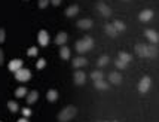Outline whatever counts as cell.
I'll use <instances>...</instances> for the list:
<instances>
[{
  "mask_svg": "<svg viewBox=\"0 0 159 122\" xmlns=\"http://www.w3.org/2000/svg\"><path fill=\"white\" fill-rule=\"evenodd\" d=\"M76 113H77V109L75 107V106H67V107H64L61 112L58 113V121L60 122H69L76 116Z\"/></svg>",
  "mask_w": 159,
  "mask_h": 122,
  "instance_id": "cell-1",
  "label": "cell"
},
{
  "mask_svg": "<svg viewBox=\"0 0 159 122\" xmlns=\"http://www.w3.org/2000/svg\"><path fill=\"white\" fill-rule=\"evenodd\" d=\"M92 46H94V40L91 39L89 36H86V37H83L82 40L76 42V51L79 52V54H83V52H86V51L92 49Z\"/></svg>",
  "mask_w": 159,
  "mask_h": 122,
  "instance_id": "cell-2",
  "label": "cell"
},
{
  "mask_svg": "<svg viewBox=\"0 0 159 122\" xmlns=\"http://www.w3.org/2000/svg\"><path fill=\"white\" fill-rule=\"evenodd\" d=\"M15 77H16V81H20V82H27V81H30L31 73H30L28 68H20V70L15 73Z\"/></svg>",
  "mask_w": 159,
  "mask_h": 122,
  "instance_id": "cell-3",
  "label": "cell"
},
{
  "mask_svg": "<svg viewBox=\"0 0 159 122\" xmlns=\"http://www.w3.org/2000/svg\"><path fill=\"white\" fill-rule=\"evenodd\" d=\"M150 85H152L150 77H149V76H144V77L140 81V83H139V91L141 92V94H144V92H147V91H149Z\"/></svg>",
  "mask_w": 159,
  "mask_h": 122,
  "instance_id": "cell-4",
  "label": "cell"
},
{
  "mask_svg": "<svg viewBox=\"0 0 159 122\" xmlns=\"http://www.w3.org/2000/svg\"><path fill=\"white\" fill-rule=\"evenodd\" d=\"M135 52L139 57H149V45H144V43H139V45H135Z\"/></svg>",
  "mask_w": 159,
  "mask_h": 122,
  "instance_id": "cell-5",
  "label": "cell"
},
{
  "mask_svg": "<svg viewBox=\"0 0 159 122\" xmlns=\"http://www.w3.org/2000/svg\"><path fill=\"white\" fill-rule=\"evenodd\" d=\"M37 40H39V43H40L42 46H48L49 34L46 33L45 30H40V31H39V34H37Z\"/></svg>",
  "mask_w": 159,
  "mask_h": 122,
  "instance_id": "cell-6",
  "label": "cell"
},
{
  "mask_svg": "<svg viewBox=\"0 0 159 122\" xmlns=\"http://www.w3.org/2000/svg\"><path fill=\"white\" fill-rule=\"evenodd\" d=\"M20 68H22V60H18V58H15V60H12L11 63H9V70L11 72H14V73H16Z\"/></svg>",
  "mask_w": 159,
  "mask_h": 122,
  "instance_id": "cell-7",
  "label": "cell"
},
{
  "mask_svg": "<svg viewBox=\"0 0 159 122\" xmlns=\"http://www.w3.org/2000/svg\"><path fill=\"white\" fill-rule=\"evenodd\" d=\"M139 18H140V21H143V22L150 21L153 18V11H150V9H144L143 12H140Z\"/></svg>",
  "mask_w": 159,
  "mask_h": 122,
  "instance_id": "cell-8",
  "label": "cell"
},
{
  "mask_svg": "<svg viewBox=\"0 0 159 122\" xmlns=\"http://www.w3.org/2000/svg\"><path fill=\"white\" fill-rule=\"evenodd\" d=\"M73 77H75V83H76V85H83L85 81H86V75L83 73L82 70H77Z\"/></svg>",
  "mask_w": 159,
  "mask_h": 122,
  "instance_id": "cell-9",
  "label": "cell"
},
{
  "mask_svg": "<svg viewBox=\"0 0 159 122\" xmlns=\"http://www.w3.org/2000/svg\"><path fill=\"white\" fill-rule=\"evenodd\" d=\"M97 9L100 11V14L103 15V16H106V18L111 15V9L107 6V5H104V3H98V5H97Z\"/></svg>",
  "mask_w": 159,
  "mask_h": 122,
  "instance_id": "cell-10",
  "label": "cell"
},
{
  "mask_svg": "<svg viewBox=\"0 0 159 122\" xmlns=\"http://www.w3.org/2000/svg\"><path fill=\"white\" fill-rule=\"evenodd\" d=\"M146 37L152 42L153 45H155V43H158V40H159V34L156 33L155 30H146Z\"/></svg>",
  "mask_w": 159,
  "mask_h": 122,
  "instance_id": "cell-11",
  "label": "cell"
},
{
  "mask_svg": "<svg viewBox=\"0 0 159 122\" xmlns=\"http://www.w3.org/2000/svg\"><path fill=\"white\" fill-rule=\"evenodd\" d=\"M109 81H110L111 83H115V85H119V83L122 82V76H120V73H118V72H111L110 75H109Z\"/></svg>",
  "mask_w": 159,
  "mask_h": 122,
  "instance_id": "cell-12",
  "label": "cell"
},
{
  "mask_svg": "<svg viewBox=\"0 0 159 122\" xmlns=\"http://www.w3.org/2000/svg\"><path fill=\"white\" fill-rule=\"evenodd\" d=\"M77 27H79V28H83V30H86V28H91V27H92V21L88 20V18L79 20V21H77Z\"/></svg>",
  "mask_w": 159,
  "mask_h": 122,
  "instance_id": "cell-13",
  "label": "cell"
},
{
  "mask_svg": "<svg viewBox=\"0 0 159 122\" xmlns=\"http://www.w3.org/2000/svg\"><path fill=\"white\" fill-rule=\"evenodd\" d=\"M104 30H106V33L109 34L110 37H116V36H118V33H119L118 30L115 28V26H113V24H106Z\"/></svg>",
  "mask_w": 159,
  "mask_h": 122,
  "instance_id": "cell-14",
  "label": "cell"
},
{
  "mask_svg": "<svg viewBox=\"0 0 159 122\" xmlns=\"http://www.w3.org/2000/svg\"><path fill=\"white\" fill-rule=\"evenodd\" d=\"M88 64V60L86 58H83V57H76L75 60H73V67H83V66H86Z\"/></svg>",
  "mask_w": 159,
  "mask_h": 122,
  "instance_id": "cell-15",
  "label": "cell"
},
{
  "mask_svg": "<svg viewBox=\"0 0 159 122\" xmlns=\"http://www.w3.org/2000/svg\"><path fill=\"white\" fill-rule=\"evenodd\" d=\"M66 42H67V34L64 33V31H61V33L57 34V37H55V43H57V45H61V46H64V45H66Z\"/></svg>",
  "mask_w": 159,
  "mask_h": 122,
  "instance_id": "cell-16",
  "label": "cell"
},
{
  "mask_svg": "<svg viewBox=\"0 0 159 122\" xmlns=\"http://www.w3.org/2000/svg\"><path fill=\"white\" fill-rule=\"evenodd\" d=\"M46 98H48V101H57L58 100V91L57 89H49L48 94H46Z\"/></svg>",
  "mask_w": 159,
  "mask_h": 122,
  "instance_id": "cell-17",
  "label": "cell"
},
{
  "mask_svg": "<svg viewBox=\"0 0 159 122\" xmlns=\"http://www.w3.org/2000/svg\"><path fill=\"white\" fill-rule=\"evenodd\" d=\"M37 98H39V92H37V91H31V92L27 95V103L28 104H33V103L37 101Z\"/></svg>",
  "mask_w": 159,
  "mask_h": 122,
  "instance_id": "cell-18",
  "label": "cell"
},
{
  "mask_svg": "<svg viewBox=\"0 0 159 122\" xmlns=\"http://www.w3.org/2000/svg\"><path fill=\"white\" fill-rule=\"evenodd\" d=\"M77 12H79V7H77L76 5H71V6H69L66 9V15H67V16H75Z\"/></svg>",
  "mask_w": 159,
  "mask_h": 122,
  "instance_id": "cell-19",
  "label": "cell"
},
{
  "mask_svg": "<svg viewBox=\"0 0 159 122\" xmlns=\"http://www.w3.org/2000/svg\"><path fill=\"white\" fill-rule=\"evenodd\" d=\"M109 61H110L109 55H103V57H100V58H98L97 66L98 67H104V66H107V64H109Z\"/></svg>",
  "mask_w": 159,
  "mask_h": 122,
  "instance_id": "cell-20",
  "label": "cell"
},
{
  "mask_svg": "<svg viewBox=\"0 0 159 122\" xmlns=\"http://www.w3.org/2000/svg\"><path fill=\"white\" fill-rule=\"evenodd\" d=\"M60 57H61L62 60H69L70 58V49L67 46H61L60 49Z\"/></svg>",
  "mask_w": 159,
  "mask_h": 122,
  "instance_id": "cell-21",
  "label": "cell"
},
{
  "mask_svg": "<svg viewBox=\"0 0 159 122\" xmlns=\"http://www.w3.org/2000/svg\"><path fill=\"white\" fill-rule=\"evenodd\" d=\"M95 88L101 89V91H106V89H109V83L104 82L103 79H101V81H95Z\"/></svg>",
  "mask_w": 159,
  "mask_h": 122,
  "instance_id": "cell-22",
  "label": "cell"
},
{
  "mask_svg": "<svg viewBox=\"0 0 159 122\" xmlns=\"http://www.w3.org/2000/svg\"><path fill=\"white\" fill-rule=\"evenodd\" d=\"M159 54L158 48L155 46V45H149V58H156Z\"/></svg>",
  "mask_w": 159,
  "mask_h": 122,
  "instance_id": "cell-23",
  "label": "cell"
},
{
  "mask_svg": "<svg viewBox=\"0 0 159 122\" xmlns=\"http://www.w3.org/2000/svg\"><path fill=\"white\" fill-rule=\"evenodd\" d=\"M91 77L94 79V81H101L104 77V75H103V72L101 70H95V72H92L91 73Z\"/></svg>",
  "mask_w": 159,
  "mask_h": 122,
  "instance_id": "cell-24",
  "label": "cell"
},
{
  "mask_svg": "<svg viewBox=\"0 0 159 122\" xmlns=\"http://www.w3.org/2000/svg\"><path fill=\"white\" fill-rule=\"evenodd\" d=\"M113 26H115V28L118 30V31H124L125 28V24L122 22V21H119V20H116V21H113Z\"/></svg>",
  "mask_w": 159,
  "mask_h": 122,
  "instance_id": "cell-25",
  "label": "cell"
},
{
  "mask_svg": "<svg viewBox=\"0 0 159 122\" xmlns=\"http://www.w3.org/2000/svg\"><path fill=\"white\" fill-rule=\"evenodd\" d=\"M119 60L125 61V63H129L132 60V57L129 54H126V52H119Z\"/></svg>",
  "mask_w": 159,
  "mask_h": 122,
  "instance_id": "cell-26",
  "label": "cell"
},
{
  "mask_svg": "<svg viewBox=\"0 0 159 122\" xmlns=\"http://www.w3.org/2000/svg\"><path fill=\"white\" fill-rule=\"evenodd\" d=\"M7 107H9L11 112H18V103L11 100V101H7Z\"/></svg>",
  "mask_w": 159,
  "mask_h": 122,
  "instance_id": "cell-27",
  "label": "cell"
},
{
  "mask_svg": "<svg viewBox=\"0 0 159 122\" xmlns=\"http://www.w3.org/2000/svg\"><path fill=\"white\" fill-rule=\"evenodd\" d=\"M25 94H27V88H24V87H21V88H18L16 91H15V95H16L18 98H21V97H24Z\"/></svg>",
  "mask_w": 159,
  "mask_h": 122,
  "instance_id": "cell-28",
  "label": "cell"
},
{
  "mask_svg": "<svg viewBox=\"0 0 159 122\" xmlns=\"http://www.w3.org/2000/svg\"><path fill=\"white\" fill-rule=\"evenodd\" d=\"M115 64H116V67H118V68H125L128 63H125V61H122V60H119V58H118V60L115 61Z\"/></svg>",
  "mask_w": 159,
  "mask_h": 122,
  "instance_id": "cell-29",
  "label": "cell"
},
{
  "mask_svg": "<svg viewBox=\"0 0 159 122\" xmlns=\"http://www.w3.org/2000/svg\"><path fill=\"white\" fill-rule=\"evenodd\" d=\"M27 54L30 55V57H36V55H37V48H36V46H31V48H28Z\"/></svg>",
  "mask_w": 159,
  "mask_h": 122,
  "instance_id": "cell-30",
  "label": "cell"
},
{
  "mask_svg": "<svg viewBox=\"0 0 159 122\" xmlns=\"http://www.w3.org/2000/svg\"><path fill=\"white\" fill-rule=\"evenodd\" d=\"M6 39V31H5V28H0V43H3Z\"/></svg>",
  "mask_w": 159,
  "mask_h": 122,
  "instance_id": "cell-31",
  "label": "cell"
},
{
  "mask_svg": "<svg viewBox=\"0 0 159 122\" xmlns=\"http://www.w3.org/2000/svg\"><path fill=\"white\" fill-rule=\"evenodd\" d=\"M45 66H46V61L43 60V58H42V60H39V61H37V64H36V67L39 68V70H40V68H43Z\"/></svg>",
  "mask_w": 159,
  "mask_h": 122,
  "instance_id": "cell-32",
  "label": "cell"
},
{
  "mask_svg": "<svg viewBox=\"0 0 159 122\" xmlns=\"http://www.w3.org/2000/svg\"><path fill=\"white\" fill-rule=\"evenodd\" d=\"M48 5H49V0H39V7L40 9H45Z\"/></svg>",
  "mask_w": 159,
  "mask_h": 122,
  "instance_id": "cell-33",
  "label": "cell"
},
{
  "mask_svg": "<svg viewBox=\"0 0 159 122\" xmlns=\"http://www.w3.org/2000/svg\"><path fill=\"white\" fill-rule=\"evenodd\" d=\"M22 115L25 116V118H28V116L31 115V110L30 109H22Z\"/></svg>",
  "mask_w": 159,
  "mask_h": 122,
  "instance_id": "cell-34",
  "label": "cell"
},
{
  "mask_svg": "<svg viewBox=\"0 0 159 122\" xmlns=\"http://www.w3.org/2000/svg\"><path fill=\"white\" fill-rule=\"evenodd\" d=\"M3 61H5V55H3V51L0 49V66L3 64Z\"/></svg>",
  "mask_w": 159,
  "mask_h": 122,
  "instance_id": "cell-35",
  "label": "cell"
},
{
  "mask_svg": "<svg viewBox=\"0 0 159 122\" xmlns=\"http://www.w3.org/2000/svg\"><path fill=\"white\" fill-rule=\"evenodd\" d=\"M51 2H52V5H54V6H58V5L61 3V0H51Z\"/></svg>",
  "mask_w": 159,
  "mask_h": 122,
  "instance_id": "cell-36",
  "label": "cell"
},
{
  "mask_svg": "<svg viewBox=\"0 0 159 122\" xmlns=\"http://www.w3.org/2000/svg\"><path fill=\"white\" fill-rule=\"evenodd\" d=\"M18 122H28L27 118H21V119H18Z\"/></svg>",
  "mask_w": 159,
  "mask_h": 122,
  "instance_id": "cell-37",
  "label": "cell"
},
{
  "mask_svg": "<svg viewBox=\"0 0 159 122\" xmlns=\"http://www.w3.org/2000/svg\"><path fill=\"white\" fill-rule=\"evenodd\" d=\"M113 122H118V121H113Z\"/></svg>",
  "mask_w": 159,
  "mask_h": 122,
  "instance_id": "cell-38",
  "label": "cell"
},
{
  "mask_svg": "<svg viewBox=\"0 0 159 122\" xmlns=\"http://www.w3.org/2000/svg\"><path fill=\"white\" fill-rule=\"evenodd\" d=\"M24 2H27V0H24Z\"/></svg>",
  "mask_w": 159,
  "mask_h": 122,
  "instance_id": "cell-39",
  "label": "cell"
},
{
  "mask_svg": "<svg viewBox=\"0 0 159 122\" xmlns=\"http://www.w3.org/2000/svg\"><path fill=\"white\" fill-rule=\"evenodd\" d=\"M0 122H2V121H0Z\"/></svg>",
  "mask_w": 159,
  "mask_h": 122,
  "instance_id": "cell-40",
  "label": "cell"
}]
</instances>
